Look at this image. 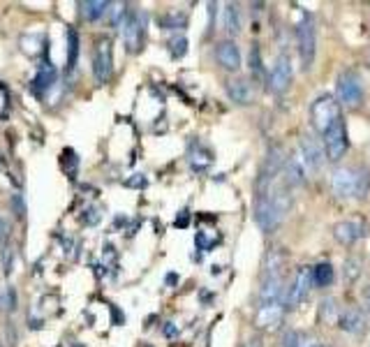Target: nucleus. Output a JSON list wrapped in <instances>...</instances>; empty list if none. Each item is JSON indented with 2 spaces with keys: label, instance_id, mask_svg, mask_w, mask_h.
Wrapping results in <instances>:
<instances>
[{
  "label": "nucleus",
  "instance_id": "473e14b6",
  "mask_svg": "<svg viewBox=\"0 0 370 347\" xmlns=\"http://www.w3.org/2000/svg\"><path fill=\"white\" fill-rule=\"evenodd\" d=\"M10 229H12V224H10V220L0 218V246H5V241H7V239H10Z\"/></svg>",
  "mask_w": 370,
  "mask_h": 347
},
{
  "label": "nucleus",
  "instance_id": "a211bd4d",
  "mask_svg": "<svg viewBox=\"0 0 370 347\" xmlns=\"http://www.w3.org/2000/svg\"><path fill=\"white\" fill-rule=\"evenodd\" d=\"M77 7H79V14H82L86 21L95 23V21H100L102 16L109 12L111 3H104V0H82Z\"/></svg>",
  "mask_w": 370,
  "mask_h": 347
},
{
  "label": "nucleus",
  "instance_id": "e433bc0d",
  "mask_svg": "<svg viewBox=\"0 0 370 347\" xmlns=\"http://www.w3.org/2000/svg\"><path fill=\"white\" fill-rule=\"evenodd\" d=\"M188 222H190V213L183 211L181 218H176V227H188Z\"/></svg>",
  "mask_w": 370,
  "mask_h": 347
},
{
  "label": "nucleus",
  "instance_id": "f3484780",
  "mask_svg": "<svg viewBox=\"0 0 370 347\" xmlns=\"http://www.w3.org/2000/svg\"><path fill=\"white\" fill-rule=\"evenodd\" d=\"M364 229L366 227L359 220H342L333 227V237H336V241L342 243V246H352V243H357L364 237Z\"/></svg>",
  "mask_w": 370,
  "mask_h": 347
},
{
  "label": "nucleus",
  "instance_id": "5701e85b",
  "mask_svg": "<svg viewBox=\"0 0 370 347\" xmlns=\"http://www.w3.org/2000/svg\"><path fill=\"white\" fill-rule=\"evenodd\" d=\"M77 58H79V35H77V30H67V69L69 72L77 67Z\"/></svg>",
  "mask_w": 370,
  "mask_h": 347
},
{
  "label": "nucleus",
  "instance_id": "ea45409f",
  "mask_svg": "<svg viewBox=\"0 0 370 347\" xmlns=\"http://www.w3.org/2000/svg\"><path fill=\"white\" fill-rule=\"evenodd\" d=\"M5 299H7V290L0 288V310H3V306H5Z\"/></svg>",
  "mask_w": 370,
  "mask_h": 347
},
{
  "label": "nucleus",
  "instance_id": "c756f323",
  "mask_svg": "<svg viewBox=\"0 0 370 347\" xmlns=\"http://www.w3.org/2000/svg\"><path fill=\"white\" fill-rule=\"evenodd\" d=\"M100 220H102V213H100L95 206H91V208H88V211L82 215V222H84V224H91V227H93V224H100Z\"/></svg>",
  "mask_w": 370,
  "mask_h": 347
},
{
  "label": "nucleus",
  "instance_id": "58836bf2",
  "mask_svg": "<svg viewBox=\"0 0 370 347\" xmlns=\"http://www.w3.org/2000/svg\"><path fill=\"white\" fill-rule=\"evenodd\" d=\"M364 308H366V312L370 315V285L364 290Z\"/></svg>",
  "mask_w": 370,
  "mask_h": 347
},
{
  "label": "nucleus",
  "instance_id": "f8f14e48",
  "mask_svg": "<svg viewBox=\"0 0 370 347\" xmlns=\"http://www.w3.org/2000/svg\"><path fill=\"white\" fill-rule=\"evenodd\" d=\"M324 158H327V155H324V146L317 142L313 135H303L301 137V160L305 164V169L317 171L322 167Z\"/></svg>",
  "mask_w": 370,
  "mask_h": 347
},
{
  "label": "nucleus",
  "instance_id": "2eb2a0df",
  "mask_svg": "<svg viewBox=\"0 0 370 347\" xmlns=\"http://www.w3.org/2000/svg\"><path fill=\"white\" fill-rule=\"evenodd\" d=\"M338 326L347 334H364L366 331V315L361 308H345L338 315Z\"/></svg>",
  "mask_w": 370,
  "mask_h": 347
},
{
  "label": "nucleus",
  "instance_id": "bb28decb",
  "mask_svg": "<svg viewBox=\"0 0 370 347\" xmlns=\"http://www.w3.org/2000/svg\"><path fill=\"white\" fill-rule=\"evenodd\" d=\"M250 72L252 76H257V79H262L264 76V65H262V51L257 45L250 47Z\"/></svg>",
  "mask_w": 370,
  "mask_h": 347
},
{
  "label": "nucleus",
  "instance_id": "6ab92c4d",
  "mask_svg": "<svg viewBox=\"0 0 370 347\" xmlns=\"http://www.w3.org/2000/svg\"><path fill=\"white\" fill-rule=\"evenodd\" d=\"M227 95L236 104H250L254 91H252V86H250L248 79H234V81L227 84Z\"/></svg>",
  "mask_w": 370,
  "mask_h": 347
},
{
  "label": "nucleus",
  "instance_id": "aec40b11",
  "mask_svg": "<svg viewBox=\"0 0 370 347\" xmlns=\"http://www.w3.org/2000/svg\"><path fill=\"white\" fill-rule=\"evenodd\" d=\"M188 162L195 171H206L211 164H213V153H211L206 146L201 144H192V149L188 153Z\"/></svg>",
  "mask_w": 370,
  "mask_h": 347
},
{
  "label": "nucleus",
  "instance_id": "9d476101",
  "mask_svg": "<svg viewBox=\"0 0 370 347\" xmlns=\"http://www.w3.org/2000/svg\"><path fill=\"white\" fill-rule=\"evenodd\" d=\"M289 84H292V63H289L287 56H280L269 74V91L283 95L289 89Z\"/></svg>",
  "mask_w": 370,
  "mask_h": 347
},
{
  "label": "nucleus",
  "instance_id": "4be33fe9",
  "mask_svg": "<svg viewBox=\"0 0 370 347\" xmlns=\"http://www.w3.org/2000/svg\"><path fill=\"white\" fill-rule=\"evenodd\" d=\"M331 283H333V266L329 262H320L317 266H313V285L329 288Z\"/></svg>",
  "mask_w": 370,
  "mask_h": 347
},
{
  "label": "nucleus",
  "instance_id": "2f4dec72",
  "mask_svg": "<svg viewBox=\"0 0 370 347\" xmlns=\"http://www.w3.org/2000/svg\"><path fill=\"white\" fill-rule=\"evenodd\" d=\"M296 347H324V345H322L320 341H317L315 336H310V334H301V331H298Z\"/></svg>",
  "mask_w": 370,
  "mask_h": 347
},
{
  "label": "nucleus",
  "instance_id": "c85d7f7f",
  "mask_svg": "<svg viewBox=\"0 0 370 347\" xmlns=\"http://www.w3.org/2000/svg\"><path fill=\"white\" fill-rule=\"evenodd\" d=\"M12 266H14V250L10 246L3 248V273L10 275L12 273Z\"/></svg>",
  "mask_w": 370,
  "mask_h": 347
},
{
  "label": "nucleus",
  "instance_id": "cd10ccee",
  "mask_svg": "<svg viewBox=\"0 0 370 347\" xmlns=\"http://www.w3.org/2000/svg\"><path fill=\"white\" fill-rule=\"evenodd\" d=\"M342 273H345V280L347 283H354L357 278L361 275V262L357 257H349L345 262V268H342Z\"/></svg>",
  "mask_w": 370,
  "mask_h": 347
},
{
  "label": "nucleus",
  "instance_id": "4468645a",
  "mask_svg": "<svg viewBox=\"0 0 370 347\" xmlns=\"http://www.w3.org/2000/svg\"><path fill=\"white\" fill-rule=\"evenodd\" d=\"M215 58L218 63L223 65L227 72H236L241 67V51L236 47V42L232 40H223L215 45Z\"/></svg>",
  "mask_w": 370,
  "mask_h": 347
},
{
  "label": "nucleus",
  "instance_id": "7ed1b4c3",
  "mask_svg": "<svg viewBox=\"0 0 370 347\" xmlns=\"http://www.w3.org/2000/svg\"><path fill=\"white\" fill-rule=\"evenodd\" d=\"M340 116V102L333 98V95H320L313 104H310V120L313 127L320 135H327L329 130L338 123Z\"/></svg>",
  "mask_w": 370,
  "mask_h": 347
},
{
  "label": "nucleus",
  "instance_id": "423d86ee",
  "mask_svg": "<svg viewBox=\"0 0 370 347\" xmlns=\"http://www.w3.org/2000/svg\"><path fill=\"white\" fill-rule=\"evenodd\" d=\"M336 91H338L340 104H345L349 109H357V107H361V102H364V84H361V76L354 69L340 72Z\"/></svg>",
  "mask_w": 370,
  "mask_h": 347
},
{
  "label": "nucleus",
  "instance_id": "1a4fd4ad",
  "mask_svg": "<svg viewBox=\"0 0 370 347\" xmlns=\"http://www.w3.org/2000/svg\"><path fill=\"white\" fill-rule=\"evenodd\" d=\"M313 285V268L310 266H298L294 283L289 285L285 292V306L287 308H298L308 299V292H310Z\"/></svg>",
  "mask_w": 370,
  "mask_h": 347
},
{
  "label": "nucleus",
  "instance_id": "c9c22d12",
  "mask_svg": "<svg viewBox=\"0 0 370 347\" xmlns=\"http://www.w3.org/2000/svg\"><path fill=\"white\" fill-rule=\"evenodd\" d=\"M14 208H16V215H19V218H23V215H26V204L21 202V195L14 197Z\"/></svg>",
  "mask_w": 370,
  "mask_h": 347
},
{
  "label": "nucleus",
  "instance_id": "7c9ffc66",
  "mask_svg": "<svg viewBox=\"0 0 370 347\" xmlns=\"http://www.w3.org/2000/svg\"><path fill=\"white\" fill-rule=\"evenodd\" d=\"M125 186L128 188H137V190H142L148 186V178L144 176V174H132V176L125 178Z\"/></svg>",
  "mask_w": 370,
  "mask_h": 347
},
{
  "label": "nucleus",
  "instance_id": "0eeeda50",
  "mask_svg": "<svg viewBox=\"0 0 370 347\" xmlns=\"http://www.w3.org/2000/svg\"><path fill=\"white\" fill-rule=\"evenodd\" d=\"M123 40L130 54H139L146 40V14L139 10H130L125 23H123Z\"/></svg>",
  "mask_w": 370,
  "mask_h": 347
},
{
  "label": "nucleus",
  "instance_id": "9b49d317",
  "mask_svg": "<svg viewBox=\"0 0 370 347\" xmlns=\"http://www.w3.org/2000/svg\"><path fill=\"white\" fill-rule=\"evenodd\" d=\"M285 303H271V306H259L257 315H254V326L262 331H276L283 324L285 317Z\"/></svg>",
  "mask_w": 370,
  "mask_h": 347
},
{
  "label": "nucleus",
  "instance_id": "412c9836",
  "mask_svg": "<svg viewBox=\"0 0 370 347\" xmlns=\"http://www.w3.org/2000/svg\"><path fill=\"white\" fill-rule=\"evenodd\" d=\"M223 28L229 35H239L241 33V12H239V5L229 3L223 12Z\"/></svg>",
  "mask_w": 370,
  "mask_h": 347
},
{
  "label": "nucleus",
  "instance_id": "39448f33",
  "mask_svg": "<svg viewBox=\"0 0 370 347\" xmlns=\"http://www.w3.org/2000/svg\"><path fill=\"white\" fill-rule=\"evenodd\" d=\"M296 42H298V58H301V67L310 69L317 51V33H315V21L310 14H303V19L296 23Z\"/></svg>",
  "mask_w": 370,
  "mask_h": 347
},
{
  "label": "nucleus",
  "instance_id": "f704fd0d",
  "mask_svg": "<svg viewBox=\"0 0 370 347\" xmlns=\"http://www.w3.org/2000/svg\"><path fill=\"white\" fill-rule=\"evenodd\" d=\"M179 334H181L179 326H176L174 322H167V324H164V336H167V338H179Z\"/></svg>",
  "mask_w": 370,
  "mask_h": 347
},
{
  "label": "nucleus",
  "instance_id": "ddd939ff",
  "mask_svg": "<svg viewBox=\"0 0 370 347\" xmlns=\"http://www.w3.org/2000/svg\"><path fill=\"white\" fill-rule=\"evenodd\" d=\"M58 79V69L54 67V63L49 60V49H44V60L40 63V69H38V76L33 79V89L38 95H44L51 86L56 84Z\"/></svg>",
  "mask_w": 370,
  "mask_h": 347
},
{
  "label": "nucleus",
  "instance_id": "f03ea898",
  "mask_svg": "<svg viewBox=\"0 0 370 347\" xmlns=\"http://www.w3.org/2000/svg\"><path fill=\"white\" fill-rule=\"evenodd\" d=\"M331 188L340 199H364L370 190V174L361 167H338L333 171Z\"/></svg>",
  "mask_w": 370,
  "mask_h": 347
},
{
  "label": "nucleus",
  "instance_id": "72a5a7b5",
  "mask_svg": "<svg viewBox=\"0 0 370 347\" xmlns=\"http://www.w3.org/2000/svg\"><path fill=\"white\" fill-rule=\"evenodd\" d=\"M296 341H298V331H287L283 336V347H296Z\"/></svg>",
  "mask_w": 370,
  "mask_h": 347
},
{
  "label": "nucleus",
  "instance_id": "dca6fc26",
  "mask_svg": "<svg viewBox=\"0 0 370 347\" xmlns=\"http://www.w3.org/2000/svg\"><path fill=\"white\" fill-rule=\"evenodd\" d=\"M280 176H285V186L292 188V186H303L305 183V176H308V169L301 160V155H294V158H287L285 160V167Z\"/></svg>",
  "mask_w": 370,
  "mask_h": 347
},
{
  "label": "nucleus",
  "instance_id": "393cba45",
  "mask_svg": "<svg viewBox=\"0 0 370 347\" xmlns=\"http://www.w3.org/2000/svg\"><path fill=\"white\" fill-rule=\"evenodd\" d=\"M160 23H162V28H167V30H176V28H185V23H188V19H185V14L169 12V14L162 16Z\"/></svg>",
  "mask_w": 370,
  "mask_h": 347
},
{
  "label": "nucleus",
  "instance_id": "4c0bfd02",
  "mask_svg": "<svg viewBox=\"0 0 370 347\" xmlns=\"http://www.w3.org/2000/svg\"><path fill=\"white\" fill-rule=\"evenodd\" d=\"M243 347H264V345H262V338L259 336H252V338H248V341L243 343Z\"/></svg>",
  "mask_w": 370,
  "mask_h": 347
},
{
  "label": "nucleus",
  "instance_id": "f257e3e1",
  "mask_svg": "<svg viewBox=\"0 0 370 347\" xmlns=\"http://www.w3.org/2000/svg\"><path fill=\"white\" fill-rule=\"evenodd\" d=\"M289 208L292 195L287 193V186H271L269 193L254 197V220L264 232H273L283 224Z\"/></svg>",
  "mask_w": 370,
  "mask_h": 347
},
{
  "label": "nucleus",
  "instance_id": "20e7f679",
  "mask_svg": "<svg viewBox=\"0 0 370 347\" xmlns=\"http://www.w3.org/2000/svg\"><path fill=\"white\" fill-rule=\"evenodd\" d=\"M113 74V42L109 35H100L93 45V76L98 84H107Z\"/></svg>",
  "mask_w": 370,
  "mask_h": 347
},
{
  "label": "nucleus",
  "instance_id": "a19ab883",
  "mask_svg": "<svg viewBox=\"0 0 370 347\" xmlns=\"http://www.w3.org/2000/svg\"><path fill=\"white\" fill-rule=\"evenodd\" d=\"M0 347H3V345H0Z\"/></svg>",
  "mask_w": 370,
  "mask_h": 347
},
{
  "label": "nucleus",
  "instance_id": "a878e982",
  "mask_svg": "<svg viewBox=\"0 0 370 347\" xmlns=\"http://www.w3.org/2000/svg\"><path fill=\"white\" fill-rule=\"evenodd\" d=\"M169 54L172 58H183L188 54V40H185V35H174L169 40Z\"/></svg>",
  "mask_w": 370,
  "mask_h": 347
},
{
  "label": "nucleus",
  "instance_id": "b1692460",
  "mask_svg": "<svg viewBox=\"0 0 370 347\" xmlns=\"http://www.w3.org/2000/svg\"><path fill=\"white\" fill-rule=\"evenodd\" d=\"M338 315H340V310L336 308V301L333 299H324L320 303V319L322 322H327V324L338 322Z\"/></svg>",
  "mask_w": 370,
  "mask_h": 347
},
{
  "label": "nucleus",
  "instance_id": "6e6552de",
  "mask_svg": "<svg viewBox=\"0 0 370 347\" xmlns=\"http://www.w3.org/2000/svg\"><path fill=\"white\" fill-rule=\"evenodd\" d=\"M322 146H324V155H327L331 162H338L340 158H345V153L349 149L345 120L340 118L327 135H322Z\"/></svg>",
  "mask_w": 370,
  "mask_h": 347
}]
</instances>
